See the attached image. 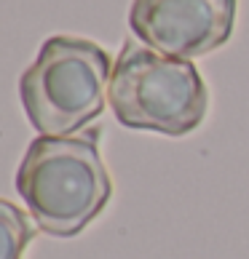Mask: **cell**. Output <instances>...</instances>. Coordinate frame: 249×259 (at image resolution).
<instances>
[{
    "label": "cell",
    "instance_id": "cell-5",
    "mask_svg": "<svg viewBox=\"0 0 249 259\" xmlns=\"http://www.w3.org/2000/svg\"><path fill=\"white\" fill-rule=\"evenodd\" d=\"M0 217H3V259H24L35 230L22 211L11 200H0Z\"/></svg>",
    "mask_w": 249,
    "mask_h": 259
},
{
    "label": "cell",
    "instance_id": "cell-1",
    "mask_svg": "<svg viewBox=\"0 0 249 259\" xmlns=\"http://www.w3.org/2000/svg\"><path fill=\"white\" fill-rule=\"evenodd\" d=\"M99 128L73 137H35L16 168V193L38 230L75 238L113 200V177L99 152Z\"/></svg>",
    "mask_w": 249,
    "mask_h": 259
},
{
    "label": "cell",
    "instance_id": "cell-3",
    "mask_svg": "<svg viewBox=\"0 0 249 259\" xmlns=\"http://www.w3.org/2000/svg\"><path fill=\"white\" fill-rule=\"evenodd\" d=\"M206 107L209 91L193 62L123 43L110 78V110L123 128L185 137L204 123Z\"/></svg>",
    "mask_w": 249,
    "mask_h": 259
},
{
    "label": "cell",
    "instance_id": "cell-4",
    "mask_svg": "<svg viewBox=\"0 0 249 259\" xmlns=\"http://www.w3.org/2000/svg\"><path fill=\"white\" fill-rule=\"evenodd\" d=\"M238 0H134L129 27L148 49L193 62L231 40Z\"/></svg>",
    "mask_w": 249,
    "mask_h": 259
},
{
    "label": "cell",
    "instance_id": "cell-2",
    "mask_svg": "<svg viewBox=\"0 0 249 259\" xmlns=\"http://www.w3.org/2000/svg\"><path fill=\"white\" fill-rule=\"evenodd\" d=\"M110 54L89 37L54 35L19 78V99L38 137H73L104 112Z\"/></svg>",
    "mask_w": 249,
    "mask_h": 259
}]
</instances>
